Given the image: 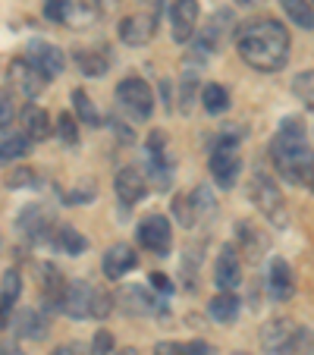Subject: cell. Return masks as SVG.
<instances>
[{"mask_svg": "<svg viewBox=\"0 0 314 355\" xmlns=\"http://www.w3.org/2000/svg\"><path fill=\"white\" fill-rule=\"evenodd\" d=\"M236 44H239L242 60L261 73H277L289 60V32L277 19L245 22L236 35Z\"/></svg>", "mask_w": 314, "mask_h": 355, "instance_id": "1", "label": "cell"}, {"mask_svg": "<svg viewBox=\"0 0 314 355\" xmlns=\"http://www.w3.org/2000/svg\"><path fill=\"white\" fill-rule=\"evenodd\" d=\"M270 157H274V167L283 180H289L293 186L305 182L311 176V164H314V155L305 148V126L302 120H283L280 126V135L274 139L270 145Z\"/></svg>", "mask_w": 314, "mask_h": 355, "instance_id": "2", "label": "cell"}, {"mask_svg": "<svg viewBox=\"0 0 314 355\" xmlns=\"http://www.w3.org/2000/svg\"><path fill=\"white\" fill-rule=\"evenodd\" d=\"M261 346L264 352L270 355H305V352H314V343H311V334L299 324L286 321V318H274L270 324H264L261 330Z\"/></svg>", "mask_w": 314, "mask_h": 355, "instance_id": "3", "label": "cell"}, {"mask_svg": "<svg viewBox=\"0 0 314 355\" xmlns=\"http://www.w3.org/2000/svg\"><path fill=\"white\" fill-rule=\"evenodd\" d=\"M207 170L214 176V182L220 189H233L236 180H239L242 170V157H239V135L236 132H220L214 139V148H211V157H207Z\"/></svg>", "mask_w": 314, "mask_h": 355, "instance_id": "4", "label": "cell"}, {"mask_svg": "<svg viewBox=\"0 0 314 355\" xmlns=\"http://www.w3.org/2000/svg\"><path fill=\"white\" fill-rule=\"evenodd\" d=\"M116 101H120V107L126 110L132 120H148L154 114V92L145 79L139 76H129L116 85Z\"/></svg>", "mask_w": 314, "mask_h": 355, "instance_id": "5", "label": "cell"}, {"mask_svg": "<svg viewBox=\"0 0 314 355\" xmlns=\"http://www.w3.org/2000/svg\"><path fill=\"white\" fill-rule=\"evenodd\" d=\"M252 198H254V205L264 211V217H268L274 227H286V205H283L280 189H277V182L270 180L268 173H261V170L254 173V180H252Z\"/></svg>", "mask_w": 314, "mask_h": 355, "instance_id": "6", "label": "cell"}, {"mask_svg": "<svg viewBox=\"0 0 314 355\" xmlns=\"http://www.w3.org/2000/svg\"><path fill=\"white\" fill-rule=\"evenodd\" d=\"M135 239H139L141 248L154 252V255H167L170 245H173V227H170V220L164 214H151L139 223Z\"/></svg>", "mask_w": 314, "mask_h": 355, "instance_id": "7", "label": "cell"}, {"mask_svg": "<svg viewBox=\"0 0 314 355\" xmlns=\"http://www.w3.org/2000/svg\"><path fill=\"white\" fill-rule=\"evenodd\" d=\"M214 283L223 289V293H233L239 289L242 283V261H239V252L233 245H223L220 255L214 261Z\"/></svg>", "mask_w": 314, "mask_h": 355, "instance_id": "8", "label": "cell"}, {"mask_svg": "<svg viewBox=\"0 0 314 355\" xmlns=\"http://www.w3.org/2000/svg\"><path fill=\"white\" fill-rule=\"evenodd\" d=\"M28 63H32V67H38L47 79H54V76L63 73L67 57H63L60 47L47 44V41H32V44H28Z\"/></svg>", "mask_w": 314, "mask_h": 355, "instance_id": "9", "label": "cell"}, {"mask_svg": "<svg viewBox=\"0 0 314 355\" xmlns=\"http://www.w3.org/2000/svg\"><path fill=\"white\" fill-rule=\"evenodd\" d=\"M201 7L198 0H173V10H170V22H173V38L180 44H186L195 35V26H198Z\"/></svg>", "mask_w": 314, "mask_h": 355, "instance_id": "10", "label": "cell"}, {"mask_svg": "<svg viewBox=\"0 0 314 355\" xmlns=\"http://www.w3.org/2000/svg\"><path fill=\"white\" fill-rule=\"evenodd\" d=\"M10 79H13V85L19 88L26 98H38V94L44 92V85L51 82L38 67H32L28 60H13L10 63Z\"/></svg>", "mask_w": 314, "mask_h": 355, "instance_id": "11", "label": "cell"}, {"mask_svg": "<svg viewBox=\"0 0 314 355\" xmlns=\"http://www.w3.org/2000/svg\"><path fill=\"white\" fill-rule=\"evenodd\" d=\"M67 286L69 283L63 280V274L54 264H47V261L38 264V289H41V299L47 302V309H60L63 295H67Z\"/></svg>", "mask_w": 314, "mask_h": 355, "instance_id": "12", "label": "cell"}, {"mask_svg": "<svg viewBox=\"0 0 314 355\" xmlns=\"http://www.w3.org/2000/svg\"><path fill=\"white\" fill-rule=\"evenodd\" d=\"M91 302H94V286H88L85 280H76L67 286V295H63V305L60 311L69 318H88L91 315Z\"/></svg>", "mask_w": 314, "mask_h": 355, "instance_id": "13", "label": "cell"}, {"mask_svg": "<svg viewBox=\"0 0 314 355\" xmlns=\"http://www.w3.org/2000/svg\"><path fill=\"white\" fill-rule=\"evenodd\" d=\"M114 189H116V195H120L123 205H139V201L148 195V180H145L141 170L123 167L120 173H116V180H114Z\"/></svg>", "mask_w": 314, "mask_h": 355, "instance_id": "14", "label": "cell"}, {"mask_svg": "<svg viewBox=\"0 0 314 355\" xmlns=\"http://www.w3.org/2000/svg\"><path fill=\"white\" fill-rule=\"evenodd\" d=\"M139 268V255L132 252V245H126V242H116V245L107 248V255H104V274L110 277V280H120V277H126L129 270Z\"/></svg>", "mask_w": 314, "mask_h": 355, "instance_id": "15", "label": "cell"}, {"mask_svg": "<svg viewBox=\"0 0 314 355\" xmlns=\"http://www.w3.org/2000/svg\"><path fill=\"white\" fill-rule=\"evenodd\" d=\"M154 16L151 13H135V16H126V19L120 22V38L126 41L129 47H139V44H148V41L154 38Z\"/></svg>", "mask_w": 314, "mask_h": 355, "instance_id": "16", "label": "cell"}, {"mask_svg": "<svg viewBox=\"0 0 314 355\" xmlns=\"http://www.w3.org/2000/svg\"><path fill=\"white\" fill-rule=\"evenodd\" d=\"M116 305H120L126 315H151V311H157L154 295L141 286H120V293H116Z\"/></svg>", "mask_w": 314, "mask_h": 355, "instance_id": "17", "label": "cell"}, {"mask_svg": "<svg viewBox=\"0 0 314 355\" xmlns=\"http://www.w3.org/2000/svg\"><path fill=\"white\" fill-rule=\"evenodd\" d=\"M268 289L277 302H286L293 295V270L283 258H274L270 261V270H268Z\"/></svg>", "mask_w": 314, "mask_h": 355, "instance_id": "18", "label": "cell"}, {"mask_svg": "<svg viewBox=\"0 0 314 355\" xmlns=\"http://www.w3.org/2000/svg\"><path fill=\"white\" fill-rule=\"evenodd\" d=\"M76 63H79V69L85 76L101 79V76L110 69V54L104 47H79V51H76Z\"/></svg>", "mask_w": 314, "mask_h": 355, "instance_id": "19", "label": "cell"}, {"mask_svg": "<svg viewBox=\"0 0 314 355\" xmlns=\"http://www.w3.org/2000/svg\"><path fill=\"white\" fill-rule=\"evenodd\" d=\"M101 19V3L98 0H67V26L85 28Z\"/></svg>", "mask_w": 314, "mask_h": 355, "instance_id": "20", "label": "cell"}, {"mask_svg": "<svg viewBox=\"0 0 314 355\" xmlns=\"http://www.w3.org/2000/svg\"><path fill=\"white\" fill-rule=\"evenodd\" d=\"M22 126H26L28 139H38V141H44L47 135L54 132V129H51V116H47V110L38 107V104H28V107L22 110Z\"/></svg>", "mask_w": 314, "mask_h": 355, "instance_id": "21", "label": "cell"}, {"mask_svg": "<svg viewBox=\"0 0 314 355\" xmlns=\"http://www.w3.org/2000/svg\"><path fill=\"white\" fill-rule=\"evenodd\" d=\"M32 151V139L26 132H3L0 135V164H13Z\"/></svg>", "mask_w": 314, "mask_h": 355, "instance_id": "22", "label": "cell"}, {"mask_svg": "<svg viewBox=\"0 0 314 355\" xmlns=\"http://www.w3.org/2000/svg\"><path fill=\"white\" fill-rule=\"evenodd\" d=\"M207 315L214 318V321H220V324H233L236 318H239V299H236L233 293L214 295L211 305H207Z\"/></svg>", "mask_w": 314, "mask_h": 355, "instance_id": "23", "label": "cell"}, {"mask_svg": "<svg viewBox=\"0 0 314 355\" xmlns=\"http://www.w3.org/2000/svg\"><path fill=\"white\" fill-rule=\"evenodd\" d=\"M54 245L60 248V252H67V255H82L88 248V239L79 233L76 227H57V233H54Z\"/></svg>", "mask_w": 314, "mask_h": 355, "instance_id": "24", "label": "cell"}, {"mask_svg": "<svg viewBox=\"0 0 314 355\" xmlns=\"http://www.w3.org/2000/svg\"><path fill=\"white\" fill-rule=\"evenodd\" d=\"M286 10L289 22H295L299 28H314V3L311 0H280Z\"/></svg>", "mask_w": 314, "mask_h": 355, "instance_id": "25", "label": "cell"}, {"mask_svg": "<svg viewBox=\"0 0 314 355\" xmlns=\"http://www.w3.org/2000/svg\"><path fill=\"white\" fill-rule=\"evenodd\" d=\"M201 104H204L207 114H227L229 110V92L223 85H204V92H201Z\"/></svg>", "mask_w": 314, "mask_h": 355, "instance_id": "26", "label": "cell"}, {"mask_svg": "<svg viewBox=\"0 0 314 355\" xmlns=\"http://www.w3.org/2000/svg\"><path fill=\"white\" fill-rule=\"evenodd\" d=\"M73 107H76V116H79L85 126H101V114L91 104V98L85 94V88H76L73 92Z\"/></svg>", "mask_w": 314, "mask_h": 355, "instance_id": "27", "label": "cell"}, {"mask_svg": "<svg viewBox=\"0 0 314 355\" xmlns=\"http://www.w3.org/2000/svg\"><path fill=\"white\" fill-rule=\"evenodd\" d=\"M19 227L26 230L32 239H44V233H47V227H51V217L44 214V211H38V208H28L26 214L19 217Z\"/></svg>", "mask_w": 314, "mask_h": 355, "instance_id": "28", "label": "cell"}, {"mask_svg": "<svg viewBox=\"0 0 314 355\" xmlns=\"http://www.w3.org/2000/svg\"><path fill=\"white\" fill-rule=\"evenodd\" d=\"M173 214H176V220L182 223V227H195L198 223V208H195V201H192V195H176V201H173Z\"/></svg>", "mask_w": 314, "mask_h": 355, "instance_id": "29", "label": "cell"}, {"mask_svg": "<svg viewBox=\"0 0 314 355\" xmlns=\"http://www.w3.org/2000/svg\"><path fill=\"white\" fill-rule=\"evenodd\" d=\"M19 293H22V277L16 274V270H7V274H3V283H0V305L13 309V302L19 299Z\"/></svg>", "mask_w": 314, "mask_h": 355, "instance_id": "30", "label": "cell"}, {"mask_svg": "<svg viewBox=\"0 0 314 355\" xmlns=\"http://www.w3.org/2000/svg\"><path fill=\"white\" fill-rule=\"evenodd\" d=\"M19 324H22L19 334L28 336V340H41V336L47 334V321H44V318H38L35 311H26V315L19 318Z\"/></svg>", "mask_w": 314, "mask_h": 355, "instance_id": "31", "label": "cell"}, {"mask_svg": "<svg viewBox=\"0 0 314 355\" xmlns=\"http://www.w3.org/2000/svg\"><path fill=\"white\" fill-rule=\"evenodd\" d=\"M57 135H60V141L69 148L79 145V126H76L73 114H60V120H57Z\"/></svg>", "mask_w": 314, "mask_h": 355, "instance_id": "32", "label": "cell"}, {"mask_svg": "<svg viewBox=\"0 0 314 355\" xmlns=\"http://www.w3.org/2000/svg\"><path fill=\"white\" fill-rule=\"evenodd\" d=\"M16 116V98L10 88H0V129H7Z\"/></svg>", "mask_w": 314, "mask_h": 355, "instance_id": "33", "label": "cell"}, {"mask_svg": "<svg viewBox=\"0 0 314 355\" xmlns=\"http://www.w3.org/2000/svg\"><path fill=\"white\" fill-rule=\"evenodd\" d=\"M293 92L299 94L302 101H314V73H302V76H295Z\"/></svg>", "mask_w": 314, "mask_h": 355, "instance_id": "34", "label": "cell"}, {"mask_svg": "<svg viewBox=\"0 0 314 355\" xmlns=\"http://www.w3.org/2000/svg\"><path fill=\"white\" fill-rule=\"evenodd\" d=\"M44 16L51 22L67 26V0H44Z\"/></svg>", "mask_w": 314, "mask_h": 355, "instance_id": "35", "label": "cell"}, {"mask_svg": "<svg viewBox=\"0 0 314 355\" xmlns=\"http://www.w3.org/2000/svg\"><path fill=\"white\" fill-rule=\"evenodd\" d=\"M91 355H114V336L107 330H98L91 343Z\"/></svg>", "mask_w": 314, "mask_h": 355, "instance_id": "36", "label": "cell"}, {"mask_svg": "<svg viewBox=\"0 0 314 355\" xmlns=\"http://www.w3.org/2000/svg\"><path fill=\"white\" fill-rule=\"evenodd\" d=\"M110 309H114V299H110L107 293H101V289H94V302H91V315L94 318H107Z\"/></svg>", "mask_w": 314, "mask_h": 355, "instance_id": "37", "label": "cell"}, {"mask_svg": "<svg viewBox=\"0 0 314 355\" xmlns=\"http://www.w3.org/2000/svg\"><path fill=\"white\" fill-rule=\"evenodd\" d=\"M10 189H26V186H35V170H28V167H19V170H13V176H10Z\"/></svg>", "mask_w": 314, "mask_h": 355, "instance_id": "38", "label": "cell"}, {"mask_svg": "<svg viewBox=\"0 0 314 355\" xmlns=\"http://www.w3.org/2000/svg\"><path fill=\"white\" fill-rule=\"evenodd\" d=\"M88 198H94V182H91V186H88V182H82L79 189H73V192L67 195L69 205H82V201H88Z\"/></svg>", "mask_w": 314, "mask_h": 355, "instance_id": "39", "label": "cell"}, {"mask_svg": "<svg viewBox=\"0 0 314 355\" xmlns=\"http://www.w3.org/2000/svg\"><path fill=\"white\" fill-rule=\"evenodd\" d=\"M154 355H186V346H180V343H157Z\"/></svg>", "mask_w": 314, "mask_h": 355, "instance_id": "40", "label": "cell"}, {"mask_svg": "<svg viewBox=\"0 0 314 355\" xmlns=\"http://www.w3.org/2000/svg\"><path fill=\"white\" fill-rule=\"evenodd\" d=\"M151 283H154V289H161V293H173V280H170L167 274H161V270L151 274Z\"/></svg>", "mask_w": 314, "mask_h": 355, "instance_id": "41", "label": "cell"}, {"mask_svg": "<svg viewBox=\"0 0 314 355\" xmlns=\"http://www.w3.org/2000/svg\"><path fill=\"white\" fill-rule=\"evenodd\" d=\"M195 101V76H186V82H182V107H189Z\"/></svg>", "mask_w": 314, "mask_h": 355, "instance_id": "42", "label": "cell"}, {"mask_svg": "<svg viewBox=\"0 0 314 355\" xmlns=\"http://www.w3.org/2000/svg\"><path fill=\"white\" fill-rule=\"evenodd\" d=\"M186 355H211V346H207V343H201V340L186 343Z\"/></svg>", "mask_w": 314, "mask_h": 355, "instance_id": "43", "label": "cell"}, {"mask_svg": "<svg viewBox=\"0 0 314 355\" xmlns=\"http://www.w3.org/2000/svg\"><path fill=\"white\" fill-rule=\"evenodd\" d=\"M0 355H26L19 346H0Z\"/></svg>", "mask_w": 314, "mask_h": 355, "instance_id": "44", "label": "cell"}, {"mask_svg": "<svg viewBox=\"0 0 314 355\" xmlns=\"http://www.w3.org/2000/svg\"><path fill=\"white\" fill-rule=\"evenodd\" d=\"M54 355H76V352L69 346H60V349H54Z\"/></svg>", "mask_w": 314, "mask_h": 355, "instance_id": "45", "label": "cell"}, {"mask_svg": "<svg viewBox=\"0 0 314 355\" xmlns=\"http://www.w3.org/2000/svg\"><path fill=\"white\" fill-rule=\"evenodd\" d=\"M236 3H242V7H252V3H258V0H236Z\"/></svg>", "mask_w": 314, "mask_h": 355, "instance_id": "46", "label": "cell"}, {"mask_svg": "<svg viewBox=\"0 0 314 355\" xmlns=\"http://www.w3.org/2000/svg\"><path fill=\"white\" fill-rule=\"evenodd\" d=\"M116 355H135V352H132V349H123V352H116Z\"/></svg>", "mask_w": 314, "mask_h": 355, "instance_id": "47", "label": "cell"}, {"mask_svg": "<svg viewBox=\"0 0 314 355\" xmlns=\"http://www.w3.org/2000/svg\"><path fill=\"white\" fill-rule=\"evenodd\" d=\"M311 189H314V164H311Z\"/></svg>", "mask_w": 314, "mask_h": 355, "instance_id": "48", "label": "cell"}]
</instances>
